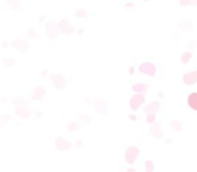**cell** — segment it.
I'll use <instances>...</instances> for the list:
<instances>
[{
    "label": "cell",
    "instance_id": "1",
    "mask_svg": "<svg viewBox=\"0 0 197 172\" xmlns=\"http://www.w3.org/2000/svg\"><path fill=\"white\" fill-rule=\"evenodd\" d=\"M138 70H140V73L145 74L148 77H154L157 74V66L152 62H142L138 66Z\"/></svg>",
    "mask_w": 197,
    "mask_h": 172
},
{
    "label": "cell",
    "instance_id": "2",
    "mask_svg": "<svg viewBox=\"0 0 197 172\" xmlns=\"http://www.w3.org/2000/svg\"><path fill=\"white\" fill-rule=\"evenodd\" d=\"M138 156H140L138 147H129L126 149V153H125V159H126L127 164H134Z\"/></svg>",
    "mask_w": 197,
    "mask_h": 172
},
{
    "label": "cell",
    "instance_id": "3",
    "mask_svg": "<svg viewBox=\"0 0 197 172\" xmlns=\"http://www.w3.org/2000/svg\"><path fill=\"white\" fill-rule=\"evenodd\" d=\"M71 147H73L71 141L63 139L62 136H58L56 139H55V148H56L58 151H61V152H67Z\"/></svg>",
    "mask_w": 197,
    "mask_h": 172
},
{
    "label": "cell",
    "instance_id": "4",
    "mask_svg": "<svg viewBox=\"0 0 197 172\" xmlns=\"http://www.w3.org/2000/svg\"><path fill=\"white\" fill-rule=\"evenodd\" d=\"M50 80H51V82L54 83V86L56 87L58 90H62V89L66 87V78H64L62 74H58V73L51 74Z\"/></svg>",
    "mask_w": 197,
    "mask_h": 172
},
{
    "label": "cell",
    "instance_id": "5",
    "mask_svg": "<svg viewBox=\"0 0 197 172\" xmlns=\"http://www.w3.org/2000/svg\"><path fill=\"white\" fill-rule=\"evenodd\" d=\"M58 30H59V32L64 34V35H71V34H74V31H75V28L68 23L67 19H62L61 22L58 23Z\"/></svg>",
    "mask_w": 197,
    "mask_h": 172
},
{
    "label": "cell",
    "instance_id": "6",
    "mask_svg": "<svg viewBox=\"0 0 197 172\" xmlns=\"http://www.w3.org/2000/svg\"><path fill=\"white\" fill-rule=\"evenodd\" d=\"M145 102V96L142 93H134V96L130 98V109L131 110H137Z\"/></svg>",
    "mask_w": 197,
    "mask_h": 172
},
{
    "label": "cell",
    "instance_id": "7",
    "mask_svg": "<svg viewBox=\"0 0 197 172\" xmlns=\"http://www.w3.org/2000/svg\"><path fill=\"white\" fill-rule=\"evenodd\" d=\"M46 32H47V36L50 39H55L59 35V30H58V26L55 24V22L46 23Z\"/></svg>",
    "mask_w": 197,
    "mask_h": 172
},
{
    "label": "cell",
    "instance_id": "8",
    "mask_svg": "<svg viewBox=\"0 0 197 172\" xmlns=\"http://www.w3.org/2000/svg\"><path fill=\"white\" fill-rule=\"evenodd\" d=\"M46 96V87L44 86H35L34 87V90H32V94H31V98L34 100V101H42V100Z\"/></svg>",
    "mask_w": 197,
    "mask_h": 172
},
{
    "label": "cell",
    "instance_id": "9",
    "mask_svg": "<svg viewBox=\"0 0 197 172\" xmlns=\"http://www.w3.org/2000/svg\"><path fill=\"white\" fill-rule=\"evenodd\" d=\"M12 47L16 48V50H19L20 53H27V51H28L30 45H28V42H27V41L18 38V39H15V41L12 42Z\"/></svg>",
    "mask_w": 197,
    "mask_h": 172
},
{
    "label": "cell",
    "instance_id": "10",
    "mask_svg": "<svg viewBox=\"0 0 197 172\" xmlns=\"http://www.w3.org/2000/svg\"><path fill=\"white\" fill-rule=\"evenodd\" d=\"M182 81H184L185 85H194V83H197V70L185 73L182 75Z\"/></svg>",
    "mask_w": 197,
    "mask_h": 172
},
{
    "label": "cell",
    "instance_id": "11",
    "mask_svg": "<svg viewBox=\"0 0 197 172\" xmlns=\"http://www.w3.org/2000/svg\"><path fill=\"white\" fill-rule=\"evenodd\" d=\"M94 108L101 113V114H107L109 113V104L103 100H95L94 101Z\"/></svg>",
    "mask_w": 197,
    "mask_h": 172
},
{
    "label": "cell",
    "instance_id": "12",
    "mask_svg": "<svg viewBox=\"0 0 197 172\" xmlns=\"http://www.w3.org/2000/svg\"><path fill=\"white\" fill-rule=\"evenodd\" d=\"M150 134H152V137L156 139V140L162 139V129H161V125H160L158 122H152V125H150Z\"/></svg>",
    "mask_w": 197,
    "mask_h": 172
},
{
    "label": "cell",
    "instance_id": "13",
    "mask_svg": "<svg viewBox=\"0 0 197 172\" xmlns=\"http://www.w3.org/2000/svg\"><path fill=\"white\" fill-rule=\"evenodd\" d=\"M15 114L16 117L19 118H30L32 116V110L28 109V106H25V108H15Z\"/></svg>",
    "mask_w": 197,
    "mask_h": 172
},
{
    "label": "cell",
    "instance_id": "14",
    "mask_svg": "<svg viewBox=\"0 0 197 172\" xmlns=\"http://www.w3.org/2000/svg\"><path fill=\"white\" fill-rule=\"evenodd\" d=\"M160 102L157 101H153L150 102V104H148L146 106H145V109H143V112H145V114H150V113H158L160 112Z\"/></svg>",
    "mask_w": 197,
    "mask_h": 172
},
{
    "label": "cell",
    "instance_id": "15",
    "mask_svg": "<svg viewBox=\"0 0 197 172\" xmlns=\"http://www.w3.org/2000/svg\"><path fill=\"white\" fill-rule=\"evenodd\" d=\"M11 102H12V105L15 108H25V106H28V101L24 100L23 97H13L11 100Z\"/></svg>",
    "mask_w": 197,
    "mask_h": 172
},
{
    "label": "cell",
    "instance_id": "16",
    "mask_svg": "<svg viewBox=\"0 0 197 172\" xmlns=\"http://www.w3.org/2000/svg\"><path fill=\"white\" fill-rule=\"evenodd\" d=\"M149 87H150L149 83H134V85H133V92L145 94V93L149 90Z\"/></svg>",
    "mask_w": 197,
    "mask_h": 172
},
{
    "label": "cell",
    "instance_id": "17",
    "mask_svg": "<svg viewBox=\"0 0 197 172\" xmlns=\"http://www.w3.org/2000/svg\"><path fill=\"white\" fill-rule=\"evenodd\" d=\"M188 105L192 110H196L197 112V93L193 92L188 96Z\"/></svg>",
    "mask_w": 197,
    "mask_h": 172
},
{
    "label": "cell",
    "instance_id": "18",
    "mask_svg": "<svg viewBox=\"0 0 197 172\" xmlns=\"http://www.w3.org/2000/svg\"><path fill=\"white\" fill-rule=\"evenodd\" d=\"M79 129H80V125L75 121L68 122V125H67V131L68 132H76V131H79Z\"/></svg>",
    "mask_w": 197,
    "mask_h": 172
},
{
    "label": "cell",
    "instance_id": "19",
    "mask_svg": "<svg viewBox=\"0 0 197 172\" xmlns=\"http://www.w3.org/2000/svg\"><path fill=\"white\" fill-rule=\"evenodd\" d=\"M6 1L11 10H18L19 8V4H20L19 0H6Z\"/></svg>",
    "mask_w": 197,
    "mask_h": 172
},
{
    "label": "cell",
    "instance_id": "20",
    "mask_svg": "<svg viewBox=\"0 0 197 172\" xmlns=\"http://www.w3.org/2000/svg\"><path fill=\"white\" fill-rule=\"evenodd\" d=\"M192 59V53L191 51H186V53H184V54H182V57H181V62L182 63H189V61H191Z\"/></svg>",
    "mask_w": 197,
    "mask_h": 172
},
{
    "label": "cell",
    "instance_id": "21",
    "mask_svg": "<svg viewBox=\"0 0 197 172\" xmlns=\"http://www.w3.org/2000/svg\"><path fill=\"white\" fill-rule=\"evenodd\" d=\"M180 6H194L197 7V0H180Z\"/></svg>",
    "mask_w": 197,
    "mask_h": 172
},
{
    "label": "cell",
    "instance_id": "22",
    "mask_svg": "<svg viewBox=\"0 0 197 172\" xmlns=\"http://www.w3.org/2000/svg\"><path fill=\"white\" fill-rule=\"evenodd\" d=\"M3 65H6L7 67H12L15 65V59L13 58H3Z\"/></svg>",
    "mask_w": 197,
    "mask_h": 172
},
{
    "label": "cell",
    "instance_id": "23",
    "mask_svg": "<svg viewBox=\"0 0 197 172\" xmlns=\"http://www.w3.org/2000/svg\"><path fill=\"white\" fill-rule=\"evenodd\" d=\"M154 169V164H153L152 160H146L145 161V171L146 172H152Z\"/></svg>",
    "mask_w": 197,
    "mask_h": 172
},
{
    "label": "cell",
    "instance_id": "24",
    "mask_svg": "<svg viewBox=\"0 0 197 172\" xmlns=\"http://www.w3.org/2000/svg\"><path fill=\"white\" fill-rule=\"evenodd\" d=\"M27 35H28L30 38H32V39H36V38H38V31L34 30V28H28V30H27Z\"/></svg>",
    "mask_w": 197,
    "mask_h": 172
},
{
    "label": "cell",
    "instance_id": "25",
    "mask_svg": "<svg viewBox=\"0 0 197 172\" xmlns=\"http://www.w3.org/2000/svg\"><path fill=\"white\" fill-rule=\"evenodd\" d=\"M11 118H12V116H11V114H8V113H4V114L0 116V121L8 122V121H11Z\"/></svg>",
    "mask_w": 197,
    "mask_h": 172
},
{
    "label": "cell",
    "instance_id": "26",
    "mask_svg": "<svg viewBox=\"0 0 197 172\" xmlns=\"http://www.w3.org/2000/svg\"><path fill=\"white\" fill-rule=\"evenodd\" d=\"M76 18H87V11L86 10H78L75 12Z\"/></svg>",
    "mask_w": 197,
    "mask_h": 172
},
{
    "label": "cell",
    "instance_id": "27",
    "mask_svg": "<svg viewBox=\"0 0 197 172\" xmlns=\"http://www.w3.org/2000/svg\"><path fill=\"white\" fill-rule=\"evenodd\" d=\"M172 128L174 129L176 132H180V131H181V128H182V124H181V122H178V121H173L172 122Z\"/></svg>",
    "mask_w": 197,
    "mask_h": 172
},
{
    "label": "cell",
    "instance_id": "28",
    "mask_svg": "<svg viewBox=\"0 0 197 172\" xmlns=\"http://www.w3.org/2000/svg\"><path fill=\"white\" fill-rule=\"evenodd\" d=\"M146 121L149 122V124H152V122L156 121V113H150V114H146Z\"/></svg>",
    "mask_w": 197,
    "mask_h": 172
},
{
    "label": "cell",
    "instance_id": "29",
    "mask_svg": "<svg viewBox=\"0 0 197 172\" xmlns=\"http://www.w3.org/2000/svg\"><path fill=\"white\" fill-rule=\"evenodd\" d=\"M79 118H80V121H83V122H89L90 121V116H86V114H80Z\"/></svg>",
    "mask_w": 197,
    "mask_h": 172
},
{
    "label": "cell",
    "instance_id": "30",
    "mask_svg": "<svg viewBox=\"0 0 197 172\" xmlns=\"http://www.w3.org/2000/svg\"><path fill=\"white\" fill-rule=\"evenodd\" d=\"M125 7H126V8H134L136 6H134L133 3H126V6H125Z\"/></svg>",
    "mask_w": 197,
    "mask_h": 172
},
{
    "label": "cell",
    "instance_id": "31",
    "mask_svg": "<svg viewBox=\"0 0 197 172\" xmlns=\"http://www.w3.org/2000/svg\"><path fill=\"white\" fill-rule=\"evenodd\" d=\"M39 75H40V77H42V78H44V77H46V75H47V71H46V70L40 71V74H39Z\"/></svg>",
    "mask_w": 197,
    "mask_h": 172
},
{
    "label": "cell",
    "instance_id": "32",
    "mask_svg": "<svg viewBox=\"0 0 197 172\" xmlns=\"http://www.w3.org/2000/svg\"><path fill=\"white\" fill-rule=\"evenodd\" d=\"M129 118H130L131 121H136V120H137V116H134V114H130V116H129Z\"/></svg>",
    "mask_w": 197,
    "mask_h": 172
},
{
    "label": "cell",
    "instance_id": "33",
    "mask_svg": "<svg viewBox=\"0 0 197 172\" xmlns=\"http://www.w3.org/2000/svg\"><path fill=\"white\" fill-rule=\"evenodd\" d=\"M75 145H76L78 148H79V147H82V140H78V141L75 143Z\"/></svg>",
    "mask_w": 197,
    "mask_h": 172
},
{
    "label": "cell",
    "instance_id": "34",
    "mask_svg": "<svg viewBox=\"0 0 197 172\" xmlns=\"http://www.w3.org/2000/svg\"><path fill=\"white\" fill-rule=\"evenodd\" d=\"M36 117H38V118L42 117V113H40V112H38V113H36Z\"/></svg>",
    "mask_w": 197,
    "mask_h": 172
},
{
    "label": "cell",
    "instance_id": "35",
    "mask_svg": "<svg viewBox=\"0 0 197 172\" xmlns=\"http://www.w3.org/2000/svg\"><path fill=\"white\" fill-rule=\"evenodd\" d=\"M158 96H160V98H164V93L160 92V93H158Z\"/></svg>",
    "mask_w": 197,
    "mask_h": 172
},
{
    "label": "cell",
    "instance_id": "36",
    "mask_svg": "<svg viewBox=\"0 0 197 172\" xmlns=\"http://www.w3.org/2000/svg\"><path fill=\"white\" fill-rule=\"evenodd\" d=\"M145 1H149V0H145Z\"/></svg>",
    "mask_w": 197,
    "mask_h": 172
}]
</instances>
